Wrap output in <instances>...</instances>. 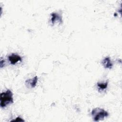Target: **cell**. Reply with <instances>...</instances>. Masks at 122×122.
Listing matches in <instances>:
<instances>
[{
  "instance_id": "8",
  "label": "cell",
  "mask_w": 122,
  "mask_h": 122,
  "mask_svg": "<svg viewBox=\"0 0 122 122\" xmlns=\"http://www.w3.org/2000/svg\"><path fill=\"white\" fill-rule=\"evenodd\" d=\"M11 121H12V122H24V120L22 118H20V117H18L16 118H15V119L11 120Z\"/></svg>"
},
{
  "instance_id": "9",
  "label": "cell",
  "mask_w": 122,
  "mask_h": 122,
  "mask_svg": "<svg viewBox=\"0 0 122 122\" xmlns=\"http://www.w3.org/2000/svg\"><path fill=\"white\" fill-rule=\"evenodd\" d=\"M4 63H5V61H4L3 60H2V59L1 58V60H0V68H2L3 66L4 65Z\"/></svg>"
},
{
  "instance_id": "3",
  "label": "cell",
  "mask_w": 122,
  "mask_h": 122,
  "mask_svg": "<svg viewBox=\"0 0 122 122\" xmlns=\"http://www.w3.org/2000/svg\"><path fill=\"white\" fill-rule=\"evenodd\" d=\"M51 22L54 25L56 23L61 24L63 22L62 17L61 13L59 12H52L51 14Z\"/></svg>"
},
{
  "instance_id": "6",
  "label": "cell",
  "mask_w": 122,
  "mask_h": 122,
  "mask_svg": "<svg viewBox=\"0 0 122 122\" xmlns=\"http://www.w3.org/2000/svg\"><path fill=\"white\" fill-rule=\"evenodd\" d=\"M38 77L37 76H35L32 79L27 80L25 81V83L28 86L31 88H34L37 85V83L38 82Z\"/></svg>"
},
{
  "instance_id": "7",
  "label": "cell",
  "mask_w": 122,
  "mask_h": 122,
  "mask_svg": "<svg viewBox=\"0 0 122 122\" xmlns=\"http://www.w3.org/2000/svg\"><path fill=\"white\" fill-rule=\"evenodd\" d=\"M108 81H105L104 82H102L97 83V87L99 91L102 92V91L105 90L108 87Z\"/></svg>"
},
{
  "instance_id": "1",
  "label": "cell",
  "mask_w": 122,
  "mask_h": 122,
  "mask_svg": "<svg viewBox=\"0 0 122 122\" xmlns=\"http://www.w3.org/2000/svg\"><path fill=\"white\" fill-rule=\"evenodd\" d=\"M0 106L1 108H5L10 104L13 103V93L9 90L0 93Z\"/></svg>"
},
{
  "instance_id": "2",
  "label": "cell",
  "mask_w": 122,
  "mask_h": 122,
  "mask_svg": "<svg viewBox=\"0 0 122 122\" xmlns=\"http://www.w3.org/2000/svg\"><path fill=\"white\" fill-rule=\"evenodd\" d=\"M92 119L95 122L103 120L109 116V113L105 110L101 108H95L92 109L91 112Z\"/></svg>"
},
{
  "instance_id": "4",
  "label": "cell",
  "mask_w": 122,
  "mask_h": 122,
  "mask_svg": "<svg viewBox=\"0 0 122 122\" xmlns=\"http://www.w3.org/2000/svg\"><path fill=\"white\" fill-rule=\"evenodd\" d=\"M8 60L10 62V64L14 65L19 61H21L22 58L17 54L12 53L8 56Z\"/></svg>"
},
{
  "instance_id": "5",
  "label": "cell",
  "mask_w": 122,
  "mask_h": 122,
  "mask_svg": "<svg viewBox=\"0 0 122 122\" xmlns=\"http://www.w3.org/2000/svg\"><path fill=\"white\" fill-rule=\"evenodd\" d=\"M102 63L105 69H111L113 67V63L109 57H105L102 61Z\"/></svg>"
}]
</instances>
